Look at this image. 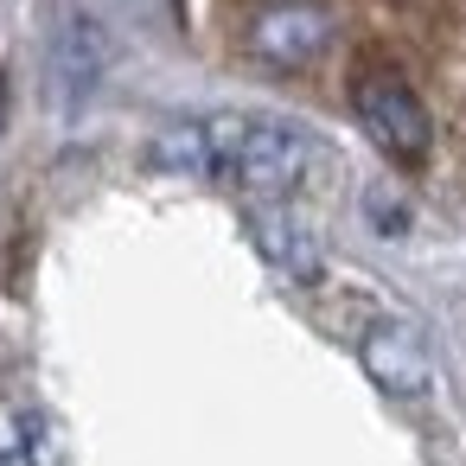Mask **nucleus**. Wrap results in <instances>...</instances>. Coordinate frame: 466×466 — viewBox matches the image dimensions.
<instances>
[{"label":"nucleus","instance_id":"obj_1","mask_svg":"<svg viewBox=\"0 0 466 466\" xmlns=\"http://www.w3.org/2000/svg\"><path fill=\"white\" fill-rule=\"evenodd\" d=\"M205 147H211V173L256 198H275L307 173V135L275 116H237V109L205 116Z\"/></svg>","mask_w":466,"mask_h":466},{"label":"nucleus","instance_id":"obj_2","mask_svg":"<svg viewBox=\"0 0 466 466\" xmlns=\"http://www.w3.org/2000/svg\"><path fill=\"white\" fill-rule=\"evenodd\" d=\"M351 103H358V122L370 128V141H377L390 160L415 167V160L428 154L434 128H428V109H421V96H415L402 77H390V71H370V77H358Z\"/></svg>","mask_w":466,"mask_h":466},{"label":"nucleus","instance_id":"obj_3","mask_svg":"<svg viewBox=\"0 0 466 466\" xmlns=\"http://www.w3.org/2000/svg\"><path fill=\"white\" fill-rule=\"evenodd\" d=\"M358 358H364L370 383H383L390 396H421V390H428V377H434L421 332H415V326H402V319H377V326L358 339Z\"/></svg>","mask_w":466,"mask_h":466},{"label":"nucleus","instance_id":"obj_4","mask_svg":"<svg viewBox=\"0 0 466 466\" xmlns=\"http://www.w3.org/2000/svg\"><path fill=\"white\" fill-rule=\"evenodd\" d=\"M326 39H332V20L319 7H307V0H281V7L256 14V26H249V52L268 65H307L326 52Z\"/></svg>","mask_w":466,"mask_h":466},{"label":"nucleus","instance_id":"obj_5","mask_svg":"<svg viewBox=\"0 0 466 466\" xmlns=\"http://www.w3.org/2000/svg\"><path fill=\"white\" fill-rule=\"evenodd\" d=\"M249 237H256V249H262L281 275H294V281H313V275H319L313 237H307L300 218H288L281 205H256V211H249Z\"/></svg>","mask_w":466,"mask_h":466},{"label":"nucleus","instance_id":"obj_6","mask_svg":"<svg viewBox=\"0 0 466 466\" xmlns=\"http://www.w3.org/2000/svg\"><path fill=\"white\" fill-rule=\"evenodd\" d=\"M58 96L65 103H77V96H90V84L103 77V33L90 26V20H71L65 33H58Z\"/></svg>","mask_w":466,"mask_h":466}]
</instances>
